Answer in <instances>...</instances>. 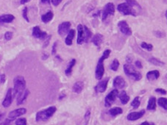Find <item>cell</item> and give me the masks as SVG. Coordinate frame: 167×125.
<instances>
[{"label":"cell","mask_w":167,"mask_h":125,"mask_svg":"<svg viewBox=\"0 0 167 125\" xmlns=\"http://www.w3.org/2000/svg\"><path fill=\"white\" fill-rule=\"evenodd\" d=\"M111 51L110 50H106L102 54V57L99 58V61H98L97 65H96V71H95V76H96V78L98 80H102V77H103L104 74H105V67H104V60H106L107 58H108V57L110 56Z\"/></svg>","instance_id":"obj_1"},{"label":"cell","mask_w":167,"mask_h":125,"mask_svg":"<svg viewBox=\"0 0 167 125\" xmlns=\"http://www.w3.org/2000/svg\"><path fill=\"white\" fill-rule=\"evenodd\" d=\"M56 107L52 106L47 108V109L44 110V111H39V112H38L36 114L35 120H36L37 122L47 121V120L50 119L54 115V114L56 112Z\"/></svg>","instance_id":"obj_2"},{"label":"cell","mask_w":167,"mask_h":125,"mask_svg":"<svg viewBox=\"0 0 167 125\" xmlns=\"http://www.w3.org/2000/svg\"><path fill=\"white\" fill-rule=\"evenodd\" d=\"M124 70L127 76L130 77L135 81H138L142 78V75L139 71H137L135 67L131 63H126L124 65Z\"/></svg>","instance_id":"obj_3"},{"label":"cell","mask_w":167,"mask_h":125,"mask_svg":"<svg viewBox=\"0 0 167 125\" xmlns=\"http://www.w3.org/2000/svg\"><path fill=\"white\" fill-rule=\"evenodd\" d=\"M13 84H14V87L13 89V96H16L21 92L25 90L26 88V81L25 79L22 76H17L13 80Z\"/></svg>","instance_id":"obj_4"},{"label":"cell","mask_w":167,"mask_h":125,"mask_svg":"<svg viewBox=\"0 0 167 125\" xmlns=\"http://www.w3.org/2000/svg\"><path fill=\"white\" fill-rule=\"evenodd\" d=\"M117 10L119 13H122L125 16L130 15L132 16H136V12L134 10L133 7L128 5L127 3H121L117 6Z\"/></svg>","instance_id":"obj_5"},{"label":"cell","mask_w":167,"mask_h":125,"mask_svg":"<svg viewBox=\"0 0 167 125\" xmlns=\"http://www.w3.org/2000/svg\"><path fill=\"white\" fill-rule=\"evenodd\" d=\"M115 13V6L113 3L109 2L105 6L103 9V11H102V22H105V21L108 19V18L109 16H113Z\"/></svg>","instance_id":"obj_6"},{"label":"cell","mask_w":167,"mask_h":125,"mask_svg":"<svg viewBox=\"0 0 167 125\" xmlns=\"http://www.w3.org/2000/svg\"><path fill=\"white\" fill-rule=\"evenodd\" d=\"M118 94H119V91H118L117 89H114L111 92H110L105 99V106L107 108H110L113 105V102H115L116 97L118 96Z\"/></svg>","instance_id":"obj_7"},{"label":"cell","mask_w":167,"mask_h":125,"mask_svg":"<svg viewBox=\"0 0 167 125\" xmlns=\"http://www.w3.org/2000/svg\"><path fill=\"white\" fill-rule=\"evenodd\" d=\"M118 27H119L121 32L123 33L124 35H127V36H130V35H132V30H131L130 27H129L128 24L127 23L126 21H120L118 23Z\"/></svg>","instance_id":"obj_8"},{"label":"cell","mask_w":167,"mask_h":125,"mask_svg":"<svg viewBox=\"0 0 167 125\" xmlns=\"http://www.w3.org/2000/svg\"><path fill=\"white\" fill-rule=\"evenodd\" d=\"M70 27H71V23L69 22H64L61 23L58 26V32L60 35L63 36L66 34L68 33V31L70 30Z\"/></svg>","instance_id":"obj_9"},{"label":"cell","mask_w":167,"mask_h":125,"mask_svg":"<svg viewBox=\"0 0 167 125\" xmlns=\"http://www.w3.org/2000/svg\"><path fill=\"white\" fill-rule=\"evenodd\" d=\"M13 89L9 88L7 92L5 98H4V101L2 102V106L4 108H7L11 105L12 102H13Z\"/></svg>","instance_id":"obj_10"},{"label":"cell","mask_w":167,"mask_h":125,"mask_svg":"<svg viewBox=\"0 0 167 125\" xmlns=\"http://www.w3.org/2000/svg\"><path fill=\"white\" fill-rule=\"evenodd\" d=\"M27 113V109L26 108H19V109H16L14 111L10 112V114H8V119H10V120H14L16 119L18 117L24 115Z\"/></svg>","instance_id":"obj_11"},{"label":"cell","mask_w":167,"mask_h":125,"mask_svg":"<svg viewBox=\"0 0 167 125\" xmlns=\"http://www.w3.org/2000/svg\"><path fill=\"white\" fill-rule=\"evenodd\" d=\"M32 36L35 38L44 40L47 37V33L44 31H41L38 26H35L32 29Z\"/></svg>","instance_id":"obj_12"},{"label":"cell","mask_w":167,"mask_h":125,"mask_svg":"<svg viewBox=\"0 0 167 125\" xmlns=\"http://www.w3.org/2000/svg\"><path fill=\"white\" fill-rule=\"evenodd\" d=\"M108 80H109V78L107 77V78L99 81V83H98L96 85V87H95V91H96V92H98V93H104L107 89Z\"/></svg>","instance_id":"obj_13"},{"label":"cell","mask_w":167,"mask_h":125,"mask_svg":"<svg viewBox=\"0 0 167 125\" xmlns=\"http://www.w3.org/2000/svg\"><path fill=\"white\" fill-rule=\"evenodd\" d=\"M144 114H145V110H141V111H138V112L130 113L127 115V120L131 121H136V120L142 118Z\"/></svg>","instance_id":"obj_14"},{"label":"cell","mask_w":167,"mask_h":125,"mask_svg":"<svg viewBox=\"0 0 167 125\" xmlns=\"http://www.w3.org/2000/svg\"><path fill=\"white\" fill-rule=\"evenodd\" d=\"M77 32H78V35H77V42L78 44H83L86 41L85 38V31L84 27L82 24H78L77 26Z\"/></svg>","instance_id":"obj_15"},{"label":"cell","mask_w":167,"mask_h":125,"mask_svg":"<svg viewBox=\"0 0 167 125\" xmlns=\"http://www.w3.org/2000/svg\"><path fill=\"white\" fill-rule=\"evenodd\" d=\"M113 85L116 89H122L126 86V82L123 77L121 76H117L115 77Z\"/></svg>","instance_id":"obj_16"},{"label":"cell","mask_w":167,"mask_h":125,"mask_svg":"<svg viewBox=\"0 0 167 125\" xmlns=\"http://www.w3.org/2000/svg\"><path fill=\"white\" fill-rule=\"evenodd\" d=\"M29 94H30V91L27 90V89H25V90H24L23 91L21 92L20 93H19L17 96V105H19L23 104L24 102H25V100L27 99V98L28 95Z\"/></svg>","instance_id":"obj_17"},{"label":"cell","mask_w":167,"mask_h":125,"mask_svg":"<svg viewBox=\"0 0 167 125\" xmlns=\"http://www.w3.org/2000/svg\"><path fill=\"white\" fill-rule=\"evenodd\" d=\"M15 19V16L12 14H4L0 16V24L5 23H11Z\"/></svg>","instance_id":"obj_18"},{"label":"cell","mask_w":167,"mask_h":125,"mask_svg":"<svg viewBox=\"0 0 167 125\" xmlns=\"http://www.w3.org/2000/svg\"><path fill=\"white\" fill-rule=\"evenodd\" d=\"M159 77H160V72L158 70L150 71L147 74V78L150 81H154V80H158Z\"/></svg>","instance_id":"obj_19"},{"label":"cell","mask_w":167,"mask_h":125,"mask_svg":"<svg viewBox=\"0 0 167 125\" xmlns=\"http://www.w3.org/2000/svg\"><path fill=\"white\" fill-rule=\"evenodd\" d=\"M83 88H84V83L82 81H78L74 83V85H73L72 90L73 92H74V93H81Z\"/></svg>","instance_id":"obj_20"},{"label":"cell","mask_w":167,"mask_h":125,"mask_svg":"<svg viewBox=\"0 0 167 125\" xmlns=\"http://www.w3.org/2000/svg\"><path fill=\"white\" fill-rule=\"evenodd\" d=\"M102 41H103V35L99 33L95 34L93 38H92V42L96 47H99L102 43Z\"/></svg>","instance_id":"obj_21"},{"label":"cell","mask_w":167,"mask_h":125,"mask_svg":"<svg viewBox=\"0 0 167 125\" xmlns=\"http://www.w3.org/2000/svg\"><path fill=\"white\" fill-rule=\"evenodd\" d=\"M74 35H75V31L74 29H70L68 32L66 38L65 43L67 46H71L72 44L73 39H74Z\"/></svg>","instance_id":"obj_22"},{"label":"cell","mask_w":167,"mask_h":125,"mask_svg":"<svg viewBox=\"0 0 167 125\" xmlns=\"http://www.w3.org/2000/svg\"><path fill=\"white\" fill-rule=\"evenodd\" d=\"M118 96H119V100H120L121 103H122V105H126V104L129 102L130 96L127 94L125 91H123L121 92L120 94H118Z\"/></svg>","instance_id":"obj_23"},{"label":"cell","mask_w":167,"mask_h":125,"mask_svg":"<svg viewBox=\"0 0 167 125\" xmlns=\"http://www.w3.org/2000/svg\"><path fill=\"white\" fill-rule=\"evenodd\" d=\"M147 109L148 111H155L156 109V99L155 96H151L150 98Z\"/></svg>","instance_id":"obj_24"},{"label":"cell","mask_w":167,"mask_h":125,"mask_svg":"<svg viewBox=\"0 0 167 125\" xmlns=\"http://www.w3.org/2000/svg\"><path fill=\"white\" fill-rule=\"evenodd\" d=\"M53 16H54V14H53V12L49 11L47 12V13H45V14L42 15V16H41V20H42V22H44V23L47 24L48 23V22H50V21L53 19Z\"/></svg>","instance_id":"obj_25"},{"label":"cell","mask_w":167,"mask_h":125,"mask_svg":"<svg viewBox=\"0 0 167 125\" xmlns=\"http://www.w3.org/2000/svg\"><path fill=\"white\" fill-rule=\"evenodd\" d=\"M75 63H76L75 59H72V60L70 61V63L68 65V67H67V68L65 71V74H66V76H68H68L71 75V72H72V68L74 66V65H75Z\"/></svg>","instance_id":"obj_26"},{"label":"cell","mask_w":167,"mask_h":125,"mask_svg":"<svg viewBox=\"0 0 167 125\" xmlns=\"http://www.w3.org/2000/svg\"><path fill=\"white\" fill-rule=\"evenodd\" d=\"M122 113H123V110L119 107H116V108H111V110H109V114L112 116H116L119 114H122Z\"/></svg>","instance_id":"obj_27"},{"label":"cell","mask_w":167,"mask_h":125,"mask_svg":"<svg viewBox=\"0 0 167 125\" xmlns=\"http://www.w3.org/2000/svg\"><path fill=\"white\" fill-rule=\"evenodd\" d=\"M149 62L150 63L153 64L155 65H157V66H163L165 65V63L163 61H161L158 59L155 58V57H151V58L149 59Z\"/></svg>","instance_id":"obj_28"},{"label":"cell","mask_w":167,"mask_h":125,"mask_svg":"<svg viewBox=\"0 0 167 125\" xmlns=\"http://www.w3.org/2000/svg\"><path fill=\"white\" fill-rule=\"evenodd\" d=\"M158 104L159 106L161 107L163 109H164L165 111H166V110H167V99H166V98H164V97L159 98L158 100Z\"/></svg>","instance_id":"obj_29"},{"label":"cell","mask_w":167,"mask_h":125,"mask_svg":"<svg viewBox=\"0 0 167 125\" xmlns=\"http://www.w3.org/2000/svg\"><path fill=\"white\" fill-rule=\"evenodd\" d=\"M83 27H84V31H85V38H86L85 42H89V39L91 38L92 33L91 32L90 29H89L87 27L83 26Z\"/></svg>","instance_id":"obj_30"},{"label":"cell","mask_w":167,"mask_h":125,"mask_svg":"<svg viewBox=\"0 0 167 125\" xmlns=\"http://www.w3.org/2000/svg\"><path fill=\"white\" fill-rule=\"evenodd\" d=\"M140 105H141V102H140L139 97H138V96H136V97L132 100V102H131V105H132V107L134 108V109H137V108H138Z\"/></svg>","instance_id":"obj_31"},{"label":"cell","mask_w":167,"mask_h":125,"mask_svg":"<svg viewBox=\"0 0 167 125\" xmlns=\"http://www.w3.org/2000/svg\"><path fill=\"white\" fill-rule=\"evenodd\" d=\"M127 2V4L128 5H130L132 7H138V8H141V6L139 5L138 2H137L135 0H125Z\"/></svg>","instance_id":"obj_32"},{"label":"cell","mask_w":167,"mask_h":125,"mask_svg":"<svg viewBox=\"0 0 167 125\" xmlns=\"http://www.w3.org/2000/svg\"><path fill=\"white\" fill-rule=\"evenodd\" d=\"M119 67V62L117 59H114L113 63L111 65V69L113 70V71H116Z\"/></svg>","instance_id":"obj_33"},{"label":"cell","mask_w":167,"mask_h":125,"mask_svg":"<svg viewBox=\"0 0 167 125\" xmlns=\"http://www.w3.org/2000/svg\"><path fill=\"white\" fill-rule=\"evenodd\" d=\"M141 47H142L143 49H144V50H147V51H149V52L152 51V50H153V46L152 45V44H147V43H146V42L141 43Z\"/></svg>","instance_id":"obj_34"},{"label":"cell","mask_w":167,"mask_h":125,"mask_svg":"<svg viewBox=\"0 0 167 125\" xmlns=\"http://www.w3.org/2000/svg\"><path fill=\"white\" fill-rule=\"evenodd\" d=\"M16 125H27V119L25 118H19L16 120Z\"/></svg>","instance_id":"obj_35"},{"label":"cell","mask_w":167,"mask_h":125,"mask_svg":"<svg viewBox=\"0 0 167 125\" xmlns=\"http://www.w3.org/2000/svg\"><path fill=\"white\" fill-rule=\"evenodd\" d=\"M22 16H23L24 19L27 21V22H30V19L27 16V7H24L23 12H22Z\"/></svg>","instance_id":"obj_36"},{"label":"cell","mask_w":167,"mask_h":125,"mask_svg":"<svg viewBox=\"0 0 167 125\" xmlns=\"http://www.w3.org/2000/svg\"><path fill=\"white\" fill-rule=\"evenodd\" d=\"M13 38V32H6L4 34V39L6 41H10Z\"/></svg>","instance_id":"obj_37"},{"label":"cell","mask_w":167,"mask_h":125,"mask_svg":"<svg viewBox=\"0 0 167 125\" xmlns=\"http://www.w3.org/2000/svg\"><path fill=\"white\" fill-rule=\"evenodd\" d=\"M91 116V111L89 110H88L86 113V115H85V120H86V125H87L88 122L89 121V119H90Z\"/></svg>","instance_id":"obj_38"},{"label":"cell","mask_w":167,"mask_h":125,"mask_svg":"<svg viewBox=\"0 0 167 125\" xmlns=\"http://www.w3.org/2000/svg\"><path fill=\"white\" fill-rule=\"evenodd\" d=\"M11 122H12V120H10V119L7 118V119H5V121L0 123V125H11Z\"/></svg>","instance_id":"obj_39"},{"label":"cell","mask_w":167,"mask_h":125,"mask_svg":"<svg viewBox=\"0 0 167 125\" xmlns=\"http://www.w3.org/2000/svg\"><path fill=\"white\" fill-rule=\"evenodd\" d=\"M6 81V75L4 74H0V83L3 84Z\"/></svg>","instance_id":"obj_40"},{"label":"cell","mask_w":167,"mask_h":125,"mask_svg":"<svg viewBox=\"0 0 167 125\" xmlns=\"http://www.w3.org/2000/svg\"><path fill=\"white\" fill-rule=\"evenodd\" d=\"M155 92L161 93V94H163V95L166 94V91L164 90V89H162V88H156Z\"/></svg>","instance_id":"obj_41"},{"label":"cell","mask_w":167,"mask_h":125,"mask_svg":"<svg viewBox=\"0 0 167 125\" xmlns=\"http://www.w3.org/2000/svg\"><path fill=\"white\" fill-rule=\"evenodd\" d=\"M155 35L157 37H158V38H163V37L165 36V34L163 33V32H160V31H156V32H155Z\"/></svg>","instance_id":"obj_42"},{"label":"cell","mask_w":167,"mask_h":125,"mask_svg":"<svg viewBox=\"0 0 167 125\" xmlns=\"http://www.w3.org/2000/svg\"><path fill=\"white\" fill-rule=\"evenodd\" d=\"M57 44H58V43L55 42L54 44H53V49H52V54H53V55L56 54V51H57Z\"/></svg>","instance_id":"obj_43"},{"label":"cell","mask_w":167,"mask_h":125,"mask_svg":"<svg viewBox=\"0 0 167 125\" xmlns=\"http://www.w3.org/2000/svg\"><path fill=\"white\" fill-rule=\"evenodd\" d=\"M135 66H136L138 68H143L142 63H141V62L139 61V60H136V61H135Z\"/></svg>","instance_id":"obj_44"},{"label":"cell","mask_w":167,"mask_h":125,"mask_svg":"<svg viewBox=\"0 0 167 125\" xmlns=\"http://www.w3.org/2000/svg\"><path fill=\"white\" fill-rule=\"evenodd\" d=\"M63 0H52V3L54 6H58L60 4V2Z\"/></svg>","instance_id":"obj_45"},{"label":"cell","mask_w":167,"mask_h":125,"mask_svg":"<svg viewBox=\"0 0 167 125\" xmlns=\"http://www.w3.org/2000/svg\"><path fill=\"white\" fill-rule=\"evenodd\" d=\"M50 38H51V36H50H50H48V38H47V41H46L45 43H44V48H45L46 47H47V46H48L49 43H50Z\"/></svg>","instance_id":"obj_46"},{"label":"cell","mask_w":167,"mask_h":125,"mask_svg":"<svg viewBox=\"0 0 167 125\" xmlns=\"http://www.w3.org/2000/svg\"><path fill=\"white\" fill-rule=\"evenodd\" d=\"M140 125H155L153 122H148V121H144V122L141 123Z\"/></svg>","instance_id":"obj_47"},{"label":"cell","mask_w":167,"mask_h":125,"mask_svg":"<svg viewBox=\"0 0 167 125\" xmlns=\"http://www.w3.org/2000/svg\"><path fill=\"white\" fill-rule=\"evenodd\" d=\"M43 4H50V0H41Z\"/></svg>","instance_id":"obj_48"},{"label":"cell","mask_w":167,"mask_h":125,"mask_svg":"<svg viewBox=\"0 0 167 125\" xmlns=\"http://www.w3.org/2000/svg\"><path fill=\"white\" fill-rule=\"evenodd\" d=\"M30 1H31V0H21L20 2L22 4H26V3L29 2Z\"/></svg>","instance_id":"obj_49"},{"label":"cell","mask_w":167,"mask_h":125,"mask_svg":"<svg viewBox=\"0 0 167 125\" xmlns=\"http://www.w3.org/2000/svg\"><path fill=\"white\" fill-rule=\"evenodd\" d=\"M4 114H3V113H0V121L2 120V119L4 118Z\"/></svg>","instance_id":"obj_50"},{"label":"cell","mask_w":167,"mask_h":125,"mask_svg":"<svg viewBox=\"0 0 167 125\" xmlns=\"http://www.w3.org/2000/svg\"><path fill=\"white\" fill-rule=\"evenodd\" d=\"M44 57H42V59L43 60H46V59H47L49 57V55H46V54H44V56H43Z\"/></svg>","instance_id":"obj_51"},{"label":"cell","mask_w":167,"mask_h":125,"mask_svg":"<svg viewBox=\"0 0 167 125\" xmlns=\"http://www.w3.org/2000/svg\"><path fill=\"white\" fill-rule=\"evenodd\" d=\"M65 96H66V95H65V94H63V95H61V96H60V99H63V98H64V97H65Z\"/></svg>","instance_id":"obj_52"}]
</instances>
